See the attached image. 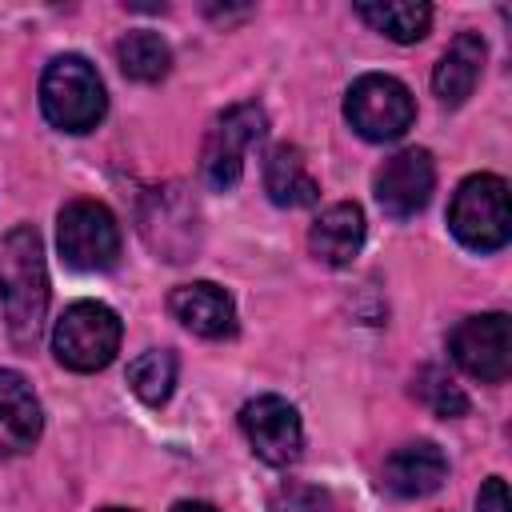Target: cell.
Listing matches in <instances>:
<instances>
[{
	"label": "cell",
	"mask_w": 512,
	"mask_h": 512,
	"mask_svg": "<svg viewBox=\"0 0 512 512\" xmlns=\"http://www.w3.org/2000/svg\"><path fill=\"white\" fill-rule=\"evenodd\" d=\"M0 308L16 348H36L48 316V264L32 224H16L0 244Z\"/></svg>",
	"instance_id": "6da1fadb"
},
{
	"label": "cell",
	"mask_w": 512,
	"mask_h": 512,
	"mask_svg": "<svg viewBox=\"0 0 512 512\" xmlns=\"http://www.w3.org/2000/svg\"><path fill=\"white\" fill-rule=\"evenodd\" d=\"M108 96H104V80L96 76V68L68 52L56 56L44 76H40V112L52 128L60 132H92L104 120Z\"/></svg>",
	"instance_id": "7a4b0ae2"
},
{
	"label": "cell",
	"mask_w": 512,
	"mask_h": 512,
	"mask_svg": "<svg viewBox=\"0 0 512 512\" xmlns=\"http://www.w3.org/2000/svg\"><path fill=\"white\" fill-rule=\"evenodd\" d=\"M448 228L472 252H500L512 240L508 180L492 172L468 176L448 204Z\"/></svg>",
	"instance_id": "3957f363"
},
{
	"label": "cell",
	"mask_w": 512,
	"mask_h": 512,
	"mask_svg": "<svg viewBox=\"0 0 512 512\" xmlns=\"http://www.w3.org/2000/svg\"><path fill=\"white\" fill-rule=\"evenodd\" d=\"M120 316L100 300H76L52 324V356L68 372H100L120 352Z\"/></svg>",
	"instance_id": "277c9868"
},
{
	"label": "cell",
	"mask_w": 512,
	"mask_h": 512,
	"mask_svg": "<svg viewBox=\"0 0 512 512\" xmlns=\"http://www.w3.org/2000/svg\"><path fill=\"white\" fill-rule=\"evenodd\" d=\"M268 132V112L256 104V100H244V104H232L224 108L208 136H204V148H200V176L212 192H232L244 176V156L248 148Z\"/></svg>",
	"instance_id": "5b68a950"
},
{
	"label": "cell",
	"mask_w": 512,
	"mask_h": 512,
	"mask_svg": "<svg viewBox=\"0 0 512 512\" xmlns=\"http://www.w3.org/2000/svg\"><path fill=\"white\" fill-rule=\"evenodd\" d=\"M344 120L352 124L356 136H364L372 144H388L412 128L416 100L396 76L364 72L360 80H352V88L344 96Z\"/></svg>",
	"instance_id": "8992f818"
},
{
	"label": "cell",
	"mask_w": 512,
	"mask_h": 512,
	"mask_svg": "<svg viewBox=\"0 0 512 512\" xmlns=\"http://www.w3.org/2000/svg\"><path fill=\"white\" fill-rule=\"evenodd\" d=\"M60 260L76 272H104L120 256V224L100 200H68L56 220Z\"/></svg>",
	"instance_id": "52a82bcc"
},
{
	"label": "cell",
	"mask_w": 512,
	"mask_h": 512,
	"mask_svg": "<svg viewBox=\"0 0 512 512\" xmlns=\"http://www.w3.org/2000/svg\"><path fill=\"white\" fill-rule=\"evenodd\" d=\"M452 360L480 384H500L512 372V320L504 312H480L448 332Z\"/></svg>",
	"instance_id": "ba28073f"
},
{
	"label": "cell",
	"mask_w": 512,
	"mask_h": 512,
	"mask_svg": "<svg viewBox=\"0 0 512 512\" xmlns=\"http://www.w3.org/2000/svg\"><path fill=\"white\" fill-rule=\"evenodd\" d=\"M240 428L252 444V452L272 464V468H284L300 456L304 448V424H300V412L284 400V396H256L240 408Z\"/></svg>",
	"instance_id": "9c48e42d"
},
{
	"label": "cell",
	"mask_w": 512,
	"mask_h": 512,
	"mask_svg": "<svg viewBox=\"0 0 512 512\" xmlns=\"http://www.w3.org/2000/svg\"><path fill=\"white\" fill-rule=\"evenodd\" d=\"M432 188H436V164L428 148H400L376 172V204L392 220H412L416 212H424Z\"/></svg>",
	"instance_id": "30bf717a"
},
{
	"label": "cell",
	"mask_w": 512,
	"mask_h": 512,
	"mask_svg": "<svg viewBox=\"0 0 512 512\" xmlns=\"http://www.w3.org/2000/svg\"><path fill=\"white\" fill-rule=\"evenodd\" d=\"M168 312L204 340H224L236 332V304L232 296L212 280H192L168 292Z\"/></svg>",
	"instance_id": "8fae6325"
},
{
	"label": "cell",
	"mask_w": 512,
	"mask_h": 512,
	"mask_svg": "<svg viewBox=\"0 0 512 512\" xmlns=\"http://www.w3.org/2000/svg\"><path fill=\"white\" fill-rule=\"evenodd\" d=\"M40 428H44V416L32 384L20 372L0 368V456L28 452L40 440Z\"/></svg>",
	"instance_id": "7c38bea8"
},
{
	"label": "cell",
	"mask_w": 512,
	"mask_h": 512,
	"mask_svg": "<svg viewBox=\"0 0 512 512\" xmlns=\"http://www.w3.org/2000/svg\"><path fill=\"white\" fill-rule=\"evenodd\" d=\"M444 480H448V456L432 440H412L384 460V488L404 500L432 496Z\"/></svg>",
	"instance_id": "4fadbf2b"
},
{
	"label": "cell",
	"mask_w": 512,
	"mask_h": 512,
	"mask_svg": "<svg viewBox=\"0 0 512 512\" xmlns=\"http://www.w3.org/2000/svg\"><path fill=\"white\" fill-rule=\"evenodd\" d=\"M308 248L328 268H348L364 248V212L360 204H332L316 216L308 232Z\"/></svg>",
	"instance_id": "5bb4252c"
},
{
	"label": "cell",
	"mask_w": 512,
	"mask_h": 512,
	"mask_svg": "<svg viewBox=\"0 0 512 512\" xmlns=\"http://www.w3.org/2000/svg\"><path fill=\"white\" fill-rule=\"evenodd\" d=\"M484 56H488V48H484L480 32H460L444 48V56L432 68V92L440 96V104L456 108V104H464L472 96V88H476V80L484 72Z\"/></svg>",
	"instance_id": "9a60e30c"
},
{
	"label": "cell",
	"mask_w": 512,
	"mask_h": 512,
	"mask_svg": "<svg viewBox=\"0 0 512 512\" xmlns=\"http://www.w3.org/2000/svg\"><path fill=\"white\" fill-rule=\"evenodd\" d=\"M264 192L280 208H304L320 200V184L304 168V156L296 144H276L264 160Z\"/></svg>",
	"instance_id": "2e32d148"
},
{
	"label": "cell",
	"mask_w": 512,
	"mask_h": 512,
	"mask_svg": "<svg viewBox=\"0 0 512 512\" xmlns=\"http://www.w3.org/2000/svg\"><path fill=\"white\" fill-rule=\"evenodd\" d=\"M116 64L128 80H140V84H156L168 76L172 68V48L164 36L148 32V28H136L128 36H120L116 44Z\"/></svg>",
	"instance_id": "e0dca14e"
},
{
	"label": "cell",
	"mask_w": 512,
	"mask_h": 512,
	"mask_svg": "<svg viewBox=\"0 0 512 512\" xmlns=\"http://www.w3.org/2000/svg\"><path fill=\"white\" fill-rule=\"evenodd\" d=\"M356 16L364 24H372L376 32H384L396 44H416L428 36L432 24V8L428 4H412V0H384V4H356Z\"/></svg>",
	"instance_id": "ac0fdd59"
},
{
	"label": "cell",
	"mask_w": 512,
	"mask_h": 512,
	"mask_svg": "<svg viewBox=\"0 0 512 512\" xmlns=\"http://www.w3.org/2000/svg\"><path fill=\"white\" fill-rule=\"evenodd\" d=\"M176 352L168 348H148L140 352L132 364H128V388L148 404V408H160L172 388H176Z\"/></svg>",
	"instance_id": "d6986e66"
},
{
	"label": "cell",
	"mask_w": 512,
	"mask_h": 512,
	"mask_svg": "<svg viewBox=\"0 0 512 512\" xmlns=\"http://www.w3.org/2000/svg\"><path fill=\"white\" fill-rule=\"evenodd\" d=\"M412 396H416L432 416H444V420H456V416L468 412V396H464L460 384H456L444 368H436V364H428V368L416 372Z\"/></svg>",
	"instance_id": "ffe728a7"
},
{
	"label": "cell",
	"mask_w": 512,
	"mask_h": 512,
	"mask_svg": "<svg viewBox=\"0 0 512 512\" xmlns=\"http://www.w3.org/2000/svg\"><path fill=\"white\" fill-rule=\"evenodd\" d=\"M268 512H340L336 500L324 488H308V484H288L272 496Z\"/></svg>",
	"instance_id": "44dd1931"
},
{
	"label": "cell",
	"mask_w": 512,
	"mask_h": 512,
	"mask_svg": "<svg viewBox=\"0 0 512 512\" xmlns=\"http://www.w3.org/2000/svg\"><path fill=\"white\" fill-rule=\"evenodd\" d=\"M476 512H512V504H508V484H504L500 476H488V480H484V488H480V496H476Z\"/></svg>",
	"instance_id": "7402d4cb"
},
{
	"label": "cell",
	"mask_w": 512,
	"mask_h": 512,
	"mask_svg": "<svg viewBox=\"0 0 512 512\" xmlns=\"http://www.w3.org/2000/svg\"><path fill=\"white\" fill-rule=\"evenodd\" d=\"M172 512H216L212 504H200V500H180Z\"/></svg>",
	"instance_id": "603a6c76"
},
{
	"label": "cell",
	"mask_w": 512,
	"mask_h": 512,
	"mask_svg": "<svg viewBox=\"0 0 512 512\" xmlns=\"http://www.w3.org/2000/svg\"><path fill=\"white\" fill-rule=\"evenodd\" d=\"M104 512H132V508H104Z\"/></svg>",
	"instance_id": "cb8c5ba5"
}]
</instances>
